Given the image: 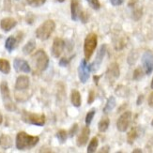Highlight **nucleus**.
Listing matches in <instances>:
<instances>
[{
    "label": "nucleus",
    "instance_id": "9",
    "mask_svg": "<svg viewBox=\"0 0 153 153\" xmlns=\"http://www.w3.org/2000/svg\"><path fill=\"white\" fill-rule=\"evenodd\" d=\"M142 64L146 74H150L153 71V54L150 51H146L142 56Z\"/></svg>",
    "mask_w": 153,
    "mask_h": 153
},
{
    "label": "nucleus",
    "instance_id": "50",
    "mask_svg": "<svg viewBox=\"0 0 153 153\" xmlns=\"http://www.w3.org/2000/svg\"><path fill=\"white\" fill-rule=\"evenodd\" d=\"M151 125L153 126V119H152V121H151Z\"/></svg>",
    "mask_w": 153,
    "mask_h": 153
},
{
    "label": "nucleus",
    "instance_id": "17",
    "mask_svg": "<svg viewBox=\"0 0 153 153\" xmlns=\"http://www.w3.org/2000/svg\"><path fill=\"white\" fill-rule=\"evenodd\" d=\"M106 76L111 81H114L115 79L119 77V67L117 63H112L110 67L106 71Z\"/></svg>",
    "mask_w": 153,
    "mask_h": 153
},
{
    "label": "nucleus",
    "instance_id": "44",
    "mask_svg": "<svg viewBox=\"0 0 153 153\" xmlns=\"http://www.w3.org/2000/svg\"><path fill=\"white\" fill-rule=\"evenodd\" d=\"M131 153H143V151L140 149H134V151H132Z\"/></svg>",
    "mask_w": 153,
    "mask_h": 153
},
{
    "label": "nucleus",
    "instance_id": "15",
    "mask_svg": "<svg viewBox=\"0 0 153 153\" xmlns=\"http://www.w3.org/2000/svg\"><path fill=\"white\" fill-rule=\"evenodd\" d=\"M17 25V22L15 19L10 18V17H7L1 20L0 22V26L5 32H9L10 31L13 27H15Z\"/></svg>",
    "mask_w": 153,
    "mask_h": 153
},
{
    "label": "nucleus",
    "instance_id": "1",
    "mask_svg": "<svg viewBox=\"0 0 153 153\" xmlns=\"http://www.w3.org/2000/svg\"><path fill=\"white\" fill-rule=\"evenodd\" d=\"M39 138L38 136L29 135L25 131H20L16 136V148L19 150L29 149L39 143Z\"/></svg>",
    "mask_w": 153,
    "mask_h": 153
},
{
    "label": "nucleus",
    "instance_id": "49",
    "mask_svg": "<svg viewBox=\"0 0 153 153\" xmlns=\"http://www.w3.org/2000/svg\"><path fill=\"white\" fill-rule=\"evenodd\" d=\"M116 153H122L121 151H117V152H116Z\"/></svg>",
    "mask_w": 153,
    "mask_h": 153
},
{
    "label": "nucleus",
    "instance_id": "24",
    "mask_svg": "<svg viewBox=\"0 0 153 153\" xmlns=\"http://www.w3.org/2000/svg\"><path fill=\"white\" fill-rule=\"evenodd\" d=\"M109 124H110V120L107 117H102L101 120H100L99 124H98V128H99V131L101 132H104L107 131L108 127H109Z\"/></svg>",
    "mask_w": 153,
    "mask_h": 153
},
{
    "label": "nucleus",
    "instance_id": "51",
    "mask_svg": "<svg viewBox=\"0 0 153 153\" xmlns=\"http://www.w3.org/2000/svg\"><path fill=\"white\" fill-rule=\"evenodd\" d=\"M49 153H53V152H49Z\"/></svg>",
    "mask_w": 153,
    "mask_h": 153
},
{
    "label": "nucleus",
    "instance_id": "25",
    "mask_svg": "<svg viewBox=\"0 0 153 153\" xmlns=\"http://www.w3.org/2000/svg\"><path fill=\"white\" fill-rule=\"evenodd\" d=\"M0 71L3 72V74H10V62L8 60L0 58Z\"/></svg>",
    "mask_w": 153,
    "mask_h": 153
},
{
    "label": "nucleus",
    "instance_id": "37",
    "mask_svg": "<svg viewBox=\"0 0 153 153\" xmlns=\"http://www.w3.org/2000/svg\"><path fill=\"white\" fill-rule=\"evenodd\" d=\"M81 21L83 22V23H86L88 22V15H86V13L85 12V11H82L81 12V14H80V18H79Z\"/></svg>",
    "mask_w": 153,
    "mask_h": 153
},
{
    "label": "nucleus",
    "instance_id": "41",
    "mask_svg": "<svg viewBox=\"0 0 153 153\" xmlns=\"http://www.w3.org/2000/svg\"><path fill=\"white\" fill-rule=\"evenodd\" d=\"M149 105L150 106V107L153 108V92L151 93V94L149 95Z\"/></svg>",
    "mask_w": 153,
    "mask_h": 153
},
{
    "label": "nucleus",
    "instance_id": "36",
    "mask_svg": "<svg viewBox=\"0 0 153 153\" xmlns=\"http://www.w3.org/2000/svg\"><path fill=\"white\" fill-rule=\"evenodd\" d=\"M136 60H137V55H134L131 53V54L128 57V62H129V64H131V65L134 64Z\"/></svg>",
    "mask_w": 153,
    "mask_h": 153
},
{
    "label": "nucleus",
    "instance_id": "28",
    "mask_svg": "<svg viewBox=\"0 0 153 153\" xmlns=\"http://www.w3.org/2000/svg\"><path fill=\"white\" fill-rule=\"evenodd\" d=\"M67 131H64V130H60L57 131L56 134V138L59 140V142H60L61 144L65 143V141L67 140Z\"/></svg>",
    "mask_w": 153,
    "mask_h": 153
},
{
    "label": "nucleus",
    "instance_id": "22",
    "mask_svg": "<svg viewBox=\"0 0 153 153\" xmlns=\"http://www.w3.org/2000/svg\"><path fill=\"white\" fill-rule=\"evenodd\" d=\"M115 106H116V99H115V97L111 96L108 98L107 102H106V104L103 108V113L107 114V113L111 112L113 109L115 108Z\"/></svg>",
    "mask_w": 153,
    "mask_h": 153
},
{
    "label": "nucleus",
    "instance_id": "3",
    "mask_svg": "<svg viewBox=\"0 0 153 153\" xmlns=\"http://www.w3.org/2000/svg\"><path fill=\"white\" fill-rule=\"evenodd\" d=\"M98 43V38L95 33H89V34L85 37V43H84V54L85 60H89L92 56L93 53H94Z\"/></svg>",
    "mask_w": 153,
    "mask_h": 153
},
{
    "label": "nucleus",
    "instance_id": "2",
    "mask_svg": "<svg viewBox=\"0 0 153 153\" xmlns=\"http://www.w3.org/2000/svg\"><path fill=\"white\" fill-rule=\"evenodd\" d=\"M56 28V23L53 20H46V21L39 26L36 30V36L42 41H46L50 38L52 33Z\"/></svg>",
    "mask_w": 153,
    "mask_h": 153
},
{
    "label": "nucleus",
    "instance_id": "30",
    "mask_svg": "<svg viewBox=\"0 0 153 153\" xmlns=\"http://www.w3.org/2000/svg\"><path fill=\"white\" fill-rule=\"evenodd\" d=\"M144 77V71L141 68H137L134 71V80L135 81H139Z\"/></svg>",
    "mask_w": 153,
    "mask_h": 153
},
{
    "label": "nucleus",
    "instance_id": "19",
    "mask_svg": "<svg viewBox=\"0 0 153 153\" xmlns=\"http://www.w3.org/2000/svg\"><path fill=\"white\" fill-rule=\"evenodd\" d=\"M71 103L75 107H79L81 105V95H80V92L76 89L71 90Z\"/></svg>",
    "mask_w": 153,
    "mask_h": 153
},
{
    "label": "nucleus",
    "instance_id": "14",
    "mask_svg": "<svg viewBox=\"0 0 153 153\" xmlns=\"http://www.w3.org/2000/svg\"><path fill=\"white\" fill-rule=\"evenodd\" d=\"M81 5H80L79 0H71V19L74 21H78L81 14Z\"/></svg>",
    "mask_w": 153,
    "mask_h": 153
},
{
    "label": "nucleus",
    "instance_id": "4",
    "mask_svg": "<svg viewBox=\"0 0 153 153\" xmlns=\"http://www.w3.org/2000/svg\"><path fill=\"white\" fill-rule=\"evenodd\" d=\"M32 61L34 63L37 71H43L48 68L49 65V57L46 55L43 50H38L34 56H32Z\"/></svg>",
    "mask_w": 153,
    "mask_h": 153
},
{
    "label": "nucleus",
    "instance_id": "45",
    "mask_svg": "<svg viewBox=\"0 0 153 153\" xmlns=\"http://www.w3.org/2000/svg\"><path fill=\"white\" fill-rule=\"evenodd\" d=\"M99 79H100V76H94V82L96 83V84H98V82H99Z\"/></svg>",
    "mask_w": 153,
    "mask_h": 153
},
{
    "label": "nucleus",
    "instance_id": "7",
    "mask_svg": "<svg viewBox=\"0 0 153 153\" xmlns=\"http://www.w3.org/2000/svg\"><path fill=\"white\" fill-rule=\"evenodd\" d=\"M131 120V112L126 111L118 117L117 121V128L119 131L124 132L127 131Z\"/></svg>",
    "mask_w": 153,
    "mask_h": 153
},
{
    "label": "nucleus",
    "instance_id": "33",
    "mask_svg": "<svg viewBox=\"0 0 153 153\" xmlns=\"http://www.w3.org/2000/svg\"><path fill=\"white\" fill-rule=\"evenodd\" d=\"M77 131H78V124L77 123H74V125H72V127L71 128L70 131H69V136L70 137L74 136L75 134L77 132Z\"/></svg>",
    "mask_w": 153,
    "mask_h": 153
},
{
    "label": "nucleus",
    "instance_id": "11",
    "mask_svg": "<svg viewBox=\"0 0 153 153\" xmlns=\"http://www.w3.org/2000/svg\"><path fill=\"white\" fill-rule=\"evenodd\" d=\"M105 53H106V45L103 44L101 46V48H100L98 54H97V56L95 58L94 62L92 64H90V69L91 71H97L99 68H100V65L102 64V60H103V57L105 56Z\"/></svg>",
    "mask_w": 153,
    "mask_h": 153
},
{
    "label": "nucleus",
    "instance_id": "16",
    "mask_svg": "<svg viewBox=\"0 0 153 153\" xmlns=\"http://www.w3.org/2000/svg\"><path fill=\"white\" fill-rule=\"evenodd\" d=\"M28 86H29V78L27 76L21 75L17 78L15 83V89L17 91L25 90L28 88Z\"/></svg>",
    "mask_w": 153,
    "mask_h": 153
},
{
    "label": "nucleus",
    "instance_id": "12",
    "mask_svg": "<svg viewBox=\"0 0 153 153\" xmlns=\"http://www.w3.org/2000/svg\"><path fill=\"white\" fill-rule=\"evenodd\" d=\"M89 134H90V130L88 128V126H85L84 127L80 132V134L77 137L76 140V145L78 147H84V146L88 143V140L89 138Z\"/></svg>",
    "mask_w": 153,
    "mask_h": 153
},
{
    "label": "nucleus",
    "instance_id": "35",
    "mask_svg": "<svg viewBox=\"0 0 153 153\" xmlns=\"http://www.w3.org/2000/svg\"><path fill=\"white\" fill-rule=\"evenodd\" d=\"M95 100V91L94 90H90L89 94H88V103L91 104Z\"/></svg>",
    "mask_w": 153,
    "mask_h": 153
},
{
    "label": "nucleus",
    "instance_id": "13",
    "mask_svg": "<svg viewBox=\"0 0 153 153\" xmlns=\"http://www.w3.org/2000/svg\"><path fill=\"white\" fill-rule=\"evenodd\" d=\"M13 66H14V69L17 71H22V72H30L31 68L27 61L24 60L22 58H15L14 61H13Z\"/></svg>",
    "mask_w": 153,
    "mask_h": 153
},
{
    "label": "nucleus",
    "instance_id": "6",
    "mask_svg": "<svg viewBox=\"0 0 153 153\" xmlns=\"http://www.w3.org/2000/svg\"><path fill=\"white\" fill-rule=\"evenodd\" d=\"M0 91H1V96H2V100H3L5 108L8 111H10V112L15 111L16 105L14 104V102H12V100L10 98L9 85H8V84H7V82L1 83V85H0Z\"/></svg>",
    "mask_w": 153,
    "mask_h": 153
},
{
    "label": "nucleus",
    "instance_id": "32",
    "mask_svg": "<svg viewBox=\"0 0 153 153\" xmlns=\"http://www.w3.org/2000/svg\"><path fill=\"white\" fill-rule=\"evenodd\" d=\"M88 2V4L90 5V7L94 10H99L101 8V4H100L99 0H86Z\"/></svg>",
    "mask_w": 153,
    "mask_h": 153
},
{
    "label": "nucleus",
    "instance_id": "20",
    "mask_svg": "<svg viewBox=\"0 0 153 153\" xmlns=\"http://www.w3.org/2000/svg\"><path fill=\"white\" fill-rule=\"evenodd\" d=\"M138 135H139L138 128H136V127L131 128V131L128 132V135H127V142H128L130 145H132V144L134 143V141L137 139Z\"/></svg>",
    "mask_w": 153,
    "mask_h": 153
},
{
    "label": "nucleus",
    "instance_id": "40",
    "mask_svg": "<svg viewBox=\"0 0 153 153\" xmlns=\"http://www.w3.org/2000/svg\"><path fill=\"white\" fill-rule=\"evenodd\" d=\"M112 5H114V6H119V5H121L123 2H124V0H110Z\"/></svg>",
    "mask_w": 153,
    "mask_h": 153
},
{
    "label": "nucleus",
    "instance_id": "23",
    "mask_svg": "<svg viewBox=\"0 0 153 153\" xmlns=\"http://www.w3.org/2000/svg\"><path fill=\"white\" fill-rule=\"evenodd\" d=\"M36 48V42L34 39H30V41L26 43L23 47V53L25 55H30L31 53Z\"/></svg>",
    "mask_w": 153,
    "mask_h": 153
},
{
    "label": "nucleus",
    "instance_id": "34",
    "mask_svg": "<svg viewBox=\"0 0 153 153\" xmlns=\"http://www.w3.org/2000/svg\"><path fill=\"white\" fill-rule=\"evenodd\" d=\"M132 16H134V19L136 20V21L140 19L141 16H142V9H136L134 11V14H132Z\"/></svg>",
    "mask_w": 153,
    "mask_h": 153
},
{
    "label": "nucleus",
    "instance_id": "27",
    "mask_svg": "<svg viewBox=\"0 0 153 153\" xmlns=\"http://www.w3.org/2000/svg\"><path fill=\"white\" fill-rule=\"evenodd\" d=\"M116 94L119 97H127L129 95V89L124 85H118L116 89Z\"/></svg>",
    "mask_w": 153,
    "mask_h": 153
},
{
    "label": "nucleus",
    "instance_id": "48",
    "mask_svg": "<svg viewBox=\"0 0 153 153\" xmlns=\"http://www.w3.org/2000/svg\"><path fill=\"white\" fill-rule=\"evenodd\" d=\"M57 1H58V2H60V3H62V2L65 1V0H57Z\"/></svg>",
    "mask_w": 153,
    "mask_h": 153
},
{
    "label": "nucleus",
    "instance_id": "21",
    "mask_svg": "<svg viewBox=\"0 0 153 153\" xmlns=\"http://www.w3.org/2000/svg\"><path fill=\"white\" fill-rule=\"evenodd\" d=\"M17 44H18V41L16 39V38L13 37V36H10V37H9L8 39H7L6 43H5V47L9 52H11V51H13V49L16 47Z\"/></svg>",
    "mask_w": 153,
    "mask_h": 153
},
{
    "label": "nucleus",
    "instance_id": "47",
    "mask_svg": "<svg viewBox=\"0 0 153 153\" xmlns=\"http://www.w3.org/2000/svg\"><path fill=\"white\" fill-rule=\"evenodd\" d=\"M151 88L153 89V79H152V81H151Z\"/></svg>",
    "mask_w": 153,
    "mask_h": 153
},
{
    "label": "nucleus",
    "instance_id": "43",
    "mask_svg": "<svg viewBox=\"0 0 153 153\" xmlns=\"http://www.w3.org/2000/svg\"><path fill=\"white\" fill-rule=\"evenodd\" d=\"M143 100H144V96L143 95L139 96L138 99H137V105H140L142 103V102H143Z\"/></svg>",
    "mask_w": 153,
    "mask_h": 153
},
{
    "label": "nucleus",
    "instance_id": "26",
    "mask_svg": "<svg viewBox=\"0 0 153 153\" xmlns=\"http://www.w3.org/2000/svg\"><path fill=\"white\" fill-rule=\"evenodd\" d=\"M98 145H99V140L97 137H93L89 144H88V150L86 152L88 153H95L97 148H98Z\"/></svg>",
    "mask_w": 153,
    "mask_h": 153
},
{
    "label": "nucleus",
    "instance_id": "38",
    "mask_svg": "<svg viewBox=\"0 0 153 153\" xmlns=\"http://www.w3.org/2000/svg\"><path fill=\"white\" fill-rule=\"evenodd\" d=\"M109 150H110V147L106 145V146H103V147L98 151V153H109Z\"/></svg>",
    "mask_w": 153,
    "mask_h": 153
},
{
    "label": "nucleus",
    "instance_id": "42",
    "mask_svg": "<svg viewBox=\"0 0 153 153\" xmlns=\"http://www.w3.org/2000/svg\"><path fill=\"white\" fill-rule=\"evenodd\" d=\"M137 2H138V0H129L128 5L129 7H134L137 4Z\"/></svg>",
    "mask_w": 153,
    "mask_h": 153
},
{
    "label": "nucleus",
    "instance_id": "10",
    "mask_svg": "<svg viewBox=\"0 0 153 153\" xmlns=\"http://www.w3.org/2000/svg\"><path fill=\"white\" fill-rule=\"evenodd\" d=\"M65 48V42L60 38H56L52 45V55L56 58L59 57L64 51Z\"/></svg>",
    "mask_w": 153,
    "mask_h": 153
},
{
    "label": "nucleus",
    "instance_id": "5",
    "mask_svg": "<svg viewBox=\"0 0 153 153\" xmlns=\"http://www.w3.org/2000/svg\"><path fill=\"white\" fill-rule=\"evenodd\" d=\"M22 119L25 123L36 126H43L46 121V117L43 114H35L27 111H23Z\"/></svg>",
    "mask_w": 153,
    "mask_h": 153
},
{
    "label": "nucleus",
    "instance_id": "29",
    "mask_svg": "<svg viewBox=\"0 0 153 153\" xmlns=\"http://www.w3.org/2000/svg\"><path fill=\"white\" fill-rule=\"evenodd\" d=\"M95 113H96L95 109H91V110L88 113V114H86V116H85V124H86V126L90 125V123H91V121H92L93 117H94V116H95Z\"/></svg>",
    "mask_w": 153,
    "mask_h": 153
},
{
    "label": "nucleus",
    "instance_id": "31",
    "mask_svg": "<svg viewBox=\"0 0 153 153\" xmlns=\"http://www.w3.org/2000/svg\"><path fill=\"white\" fill-rule=\"evenodd\" d=\"M46 0H26V2L28 3L31 7H39L45 3Z\"/></svg>",
    "mask_w": 153,
    "mask_h": 153
},
{
    "label": "nucleus",
    "instance_id": "18",
    "mask_svg": "<svg viewBox=\"0 0 153 153\" xmlns=\"http://www.w3.org/2000/svg\"><path fill=\"white\" fill-rule=\"evenodd\" d=\"M0 146L4 149H8L12 146V139L10 135L2 134L0 136Z\"/></svg>",
    "mask_w": 153,
    "mask_h": 153
},
{
    "label": "nucleus",
    "instance_id": "39",
    "mask_svg": "<svg viewBox=\"0 0 153 153\" xmlns=\"http://www.w3.org/2000/svg\"><path fill=\"white\" fill-rule=\"evenodd\" d=\"M70 62V59H67V58H62L60 61H59V65L60 66H67Z\"/></svg>",
    "mask_w": 153,
    "mask_h": 153
},
{
    "label": "nucleus",
    "instance_id": "8",
    "mask_svg": "<svg viewBox=\"0 0 153 153\" xmlns=\"http://www.w3.org/2000/svg\"><path fill=\"white\" fill-rule=\"evenodd\" d=\"M90 71H91L90 65L86 64V60L85 59H83L78 67V76H79L80 81L84 84L86 83V81H88L89 78Z\"/></svg>",
    "mask_w": 153,
    "mask_h": 153
},
{
    "label": "nucleus",
    "instance_id": "46",
    "mask_svg": "<svg viewBox=\"0 0 153 153\" xmlns=\"http://www.w3.org/2000/svg\"><path fill=\"white\" fill-rule=\"evenodd\" d=\"M2 121H3V117H2V114H1V112H0V125H1Z\"/></svg>",
    "mask_w": 153,
    "mask_h": 153
}]
</instances>
